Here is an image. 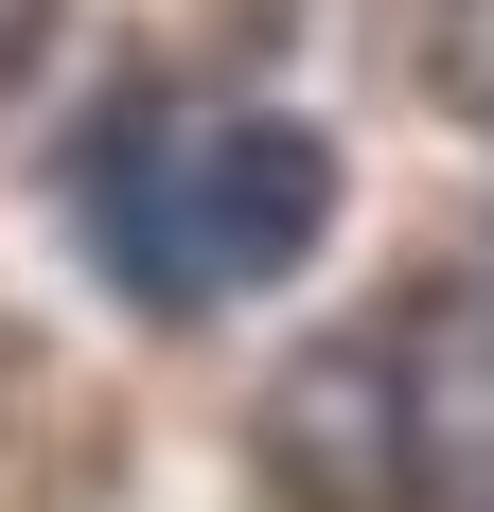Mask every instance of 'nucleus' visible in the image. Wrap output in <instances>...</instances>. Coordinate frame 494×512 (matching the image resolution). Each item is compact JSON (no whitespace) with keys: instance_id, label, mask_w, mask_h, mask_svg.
Instances as JSON below:
<instances>
[{"instance_id":"obj_1","label":"nucleus","mask_w":494,"mask_h":512,"mask_svg":"<svg viewBox=\"0 0 494 512\" xmlns=\"http://www.w3.org/2000/svg\"><path fill=\"white\" fill-rule=\"evenodd\" d=\"M336 230V142L300 106H177L124 89L89 142V248L124 265V301L195 318V301H265L300 283Z\"/></svg>"},{"instance_id":"obj_2","label":"nucleus","mask_w":494,"mask_h":512,"mask_svg":"<svg viewBox=\"0 0 494 512\" xmlns=\"http://www.w3.org/2000/svg\"><path fill=\"white\" fill-rule=\"evenodd\" d=\"M265 477L300 512H424V442H406V336H318L265 389Z\"/></svg>"},{"instance_id":"obj_3","label":"nucleus","mask_w":494,"mask_h":512,"mask_svg":"<svg viewBox=\"0 0 494 512\" xmlns=\"http://www.w3.org/2000/svg\"><path fill=\"white\" fill-rule=\"evenodd\" d=\"M406 442H424V495L494 512V301L406 318Z\"/></svg>"},{"instance_id":"obj_4","label":"nucleus","mask_w":494,"mask_h":512,"mask_svg":"<svg viewBox=\"0 0 494 512\" xmlns=\"http://www.w3.org/2000/svg\"><path fill=\"white\" fill-rule=\"evenodd\" d=\"M53 18H71V0H0V106L36 89V53H53Z\"/></svg>"}]
</instances>
